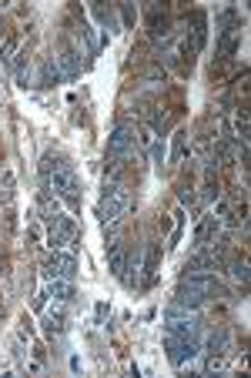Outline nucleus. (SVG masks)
<instances>
[{"label":"nucleus","mask_w":251,"mask_h":378,"mask_svg":"<svg viewBox=\"0 0 251 378\" xmlns=\"http://www.w3.org/2000/svg\"><path fill=\"white\" fill-rule=\"evenodd\" d=\"M128 204H131V195H128V188L124 184H114V188H104L101 201H97V218L107 225H118L121 214L128 211Z\"/></svg>","instance_id":"obj_1"},{"label":"nucleus","mask_w":251,"mask_h":378,"mask_svg":"<svg viewBox=\"0 0 251 378\" xmlns=\"http://www.w3.org/2000/svg\"><path fill=\"white\" fill-rule=\"evenodd\" d=\"M164 348H168V358L175 368H184L188 362H194L201 355V338H177V335H164Z\"/></svg>","instance_id":"obj_2"},{"label":"nucleus","mask_w":251,"mask_h":378,"mask_svg":"<svg viewBox=\"0 0 251 378\" xmlns=\"http://www.w3.org/2000/svg\"><path fill=\"white\" fill-rule=\"evenodd\" d=\"M134 148V127L128 121H121L111 137H107V161H124Z\"/></svg>","instance_id":"obj_3"},{"label":"nucleus","mask_w":251,"mask_h":378,"mask_svg":"<svg viewBox=\"0 0 251 378\" xmlns=\"http://www.w3.org/2000/svg\"><path fill=\"white\" fill-rule=\"evenodd\" d=\"M47 225H50V231H47V241H50V248H54V251H60V244H71L74 241V234H77V221L74 218H71V214H54V218H50V221H47Z\"/></svg>","instance_id":"obj_4"},{"label":"nucleus","mask_w":251,"mask_h":378,"mask_svg":"<svg viewBox=\"0 0 251 378\" xmlns=\"http://www.w3.org/2000/svg\"><path fill=\"white\" fill-rule=\"evenodd\" d=\"M144 24H148L151 41L164 44V41L171 37V14H168V10H161L158 4H151L148 10H144Z\"/></svg>","instance_id":"obj_5"},{"label":"nucleus","mask_w":251,"mask_h":378,"mask_svg":"<svg viewBox=\"0 0 251 378\" xmlns=\"http://www.w3.org/2000/svg\"><path fill=\"white\" fill-rule=\"evenodd\" d=\"M222 241V218L218 214H208L198 221L194 227V251H201V248H211V244Z\"/></svg>","instance_id":"obj_6"},{"label":"nucleus","mask_w":251,"mask_h":378,"mask_svg":"<svg viewBox=\"0 0 251 378\" xmlns=\"http://www.w3.org/2000/svg\"><path fill=\"white\" fill-rule=\"evenodd\" d=\"M47 278H64V281H74L77 278V258L64 255V251H50L47 258Z\"/></svg>","instance_id":"obj_7"},{"label":"nucleus","mask_w":251,"mask_h":378,"mask_svg":"<svg viewBox=\"0 0 251 378\" xmlns=\"http://www.w3.org/2000/svg\"><path fill=\"white\" fill-rule=\"evenodd\" d=\"M158 265H161V244L151 241L144 244V261H141V288H151L158 281Z\"/></svg>","instance_id":"obj_8"},{"label":"nucleus","mask_w":251,"mask_h":378,"mask_svg":"<svg viewBox=\"0 0 251 378\" xmlns=\"http://www.w3.org/2000/svg\"><path fill=\"white\" fill-rule=\"evenodd\" d=\"M57 64H60V74L67 77V80H74L81 77V57H77V50L67 41H60V50H57Z\"/></svg>","instance_id":"obj_9"},{"label":"nucleus","mask_w":251,"mask_h":378,"mask_svg":"<svg viewBox=\"0 0 251 378\" xmlns=\"http://www.w3.org/2000/svg\"><path fill=\"white\" fill-rule=\"evenodd\" d=\"M238 47H241V31H222L218 34V57H222V61L235 57Z\"/></svg>","instance_id":"obj_10"},{"label":"nucleus","mask_w":251,"mask_h":378,"mask_svg":"<svg viewBox=\"0 0 251 378\" xmlns=\"http://www.w3.org/2000/svg\"><path fill=\"white\" fill-rule=\"evenodd\" d=\"M191 44L194 50H201V47L208 44V14L205 10H191Z\"/></svg>","instance_id":"obj_11"},{"label":"nucleus","mask_w":251,"mask_h":378,"mask_svg":"<svg viewBox=\"0 0 251 378\" xmlns=\"http://www.w3.org/2000/svg\"><path fill=\"white\" fill-rule=\"evenodd\" d=\"M47 295L50 298H57V302H74L77 291H74V281H64V278H50V288H47Z\"/></svg>","instance_id":"obj_12"},{"label":"nucleus","mask_w":251,"mask_h":378,"mask_svg":"<svg viewBox=\"0 0 251 378\" xmlns=\"http://www.w3.org/2000/svg\"><path fill=\"white\" fill-rule=\"evenodd\" d=\"M215 24H218L222 31H241V10H238V7H224L222 14L215 17Z\"/></svg>","instance_id":"obj_13"},{"label":"nucleus","mask_w":251,"mask_h":378,"mask_svg":"<svg viewBox=\"0 0 251 378\" xmlns=\"http://www.w3.org/2000/svg\"><path fill=\"white\" fill-rule=\"evenodd\" d=\"M124 265H128V248L121 241H114L111 244V272L121 278V274H124Z\"/></svg>","instance_id":"obj_14"},{"label":"nucleus","mask_w":251,"mask_h":378,"mask_svg":"<svg viewBox=\"0 0 251 378\" xmlns=\"http://www.w3.org/2000/svg\"><path fill=\"white\" fill-rule=\"evenodd\" d=\"M11 201H14V174L0 167V204H11Z\"/></svg>","instance_id":"obj_15"},{"label":"nucleus","mask_w":251,"mask_h":378,"mask_svg":"<svg viewBox=\"0 0 251 378\" xmlns=\"http://www.w3.org/2000/svg\"><path fill=\"white\" fill-rule=\"evenodd\" d=\"M188 154V131H177L175 134V148H171V164H181Z\"/></svg>","instance_id":"obj_16"},{"label":"nucleus","mask_w":251,"mask_h":378,"mask_svg":"<svg viewBox=\"0 0 251 378\" xmlns=\"http://www.w3.org/2000/svg\"><path fill=\"white\" fill-rule=\"evenodd\" d=\"M231 281H235V285H248V261H245V258H235V261H231Z\"/></svg>","instance_id":"obj_17"},{"label":"nucleus","mask_w":251,"mask_h":378,"mask_svg":"<svg viewBox=\"0 0 251 378\" xmlns=\"http://www.w3.org/2000/svg\"><path fill=\"white\" fill-rule=\"evenodd\" d=\"M54 80H60L57 61H44V64H41V88H50Z\"/></svg>","instance_id":"obj_18"},{"label":"nucleus","mask_w":251,"mask_h":378,"mask_svg":"<svg viewBox=\"0 0 251 378\" xmlns=\"http://www.w3.org/2000/svg\"><path fill=\"white\" fill-rule=\"evenodd\" d=\"M235 127H238V141H248V111H238L235 114Z\"/></svg>","instance_id":"obj_19"},{"label":"nucleus","mask_w":251,"mask_h":378,"mask_svg":"<svg viewBox=\"0 0 251 378\" xmlns=\"http://www.w3.org/2000/svg\"><path fill=\"white\" fill-rule=\"evenodd\" d=\"M121 17H124V24H134V10H131V4H121Z\"/></svg>","instance_id":"obj_20"},{"label":"nucleus","mask_w":251,"mask_h":378,"mask_svg":"<svg viewBox=\"0 0 251 378\" xmlns=\"http://www.w3.org/2000/svg\"><path fill=\"white\" fill-rule=\"evenodd\" d=\"M0 27H4V24H0ZM0 47H4V34H0Z\"/></svg>","instance_id":"obj_21"}]
</instances>
